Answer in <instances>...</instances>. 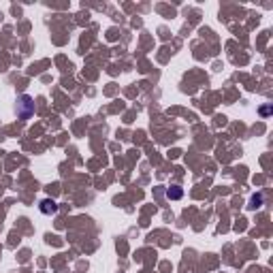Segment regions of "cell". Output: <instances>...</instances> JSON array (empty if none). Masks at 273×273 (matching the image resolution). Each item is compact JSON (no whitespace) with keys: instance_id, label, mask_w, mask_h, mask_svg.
Returning <instances> with one entry per match:
<instances>
[{"instance_id":"6da1fadb","label":"cell","mask_w":273,"mask_h":273,"mask_svg":"<svg viewBox=\"0 0 273 273\" xmlns=\"http://www.w3.org/2000/svg\"><path fill=\"white\" fill-rule=\"evenodd\" d=\"M15 113H17V118H22V120H28L30 115L34 113V102H32V99H30L28 94H24V96L17 99Z\"/></svg>"},{"instance_id":"7a4b0ae2","label":"cell","mask_w":273,"mask_h":273,"mask_svg":"<svg viewBox=\"0 0 273 273\" xmlns=\"http://www.w3.org/2000/svg\"><path fill=\"white\" fill-rule=\"evenodd\" d=\"M41 211H43L45 216H53L58 214V203L51 201V199H45V201H41Z\"/></svg>"},{"instance_id":"3957f363","label":"cell","mask_w":273,"mask_h":273,"mask_svg":"<svg viewBox=\"0 0 273 273\" xmlns=\"http://www.w3.org/2000/svg\"><path fill=\"white\" fill-rule=\"evenodd\" d=\"M181 194H184V192H181V188H179V186H171V188L167 190V197H169V199H173V201L181 199Z\"/></svg>"},{"instance_id":"277c9868","label":"cell","mask_w":273,"mask_h":273,"mask_svg":"<svg viewBox=\"0 0 273 273\" xmlns=\"http://www.w3.org/2000/svg\"><path fill=\"white\" fill-rule=\"evenodd\" d=\"M260 205H263V194H254L250 207H252V209H256V207H260Z\"/></svg>"}]
</instances>
